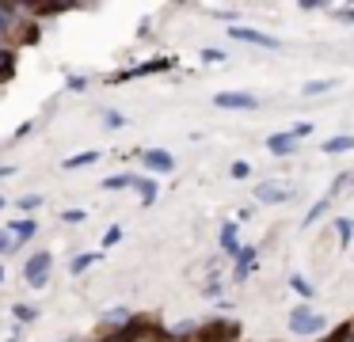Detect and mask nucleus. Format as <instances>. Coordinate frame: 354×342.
Returning a JSON list of instances; mask_svg holds the SVG:
<instances>
[{
    "label": "nucleus",
    "instance_id": "1",
    "mask_svg": "<svg viewBox=\"0 0 354 342\" xmlns=\"http://www.w3.org/2000/svg\"><path fill=\"white\" fill-rule=\"evenodd\" d=\"M324 327H328V319H324V316H313L305 304L290 312V331H297V334H316V331H324Z\"/></svg>",
    "mask_w": 354,
    "mask_h": 342
},
{
    "label": "nucleus",
    "instance_id": "27",
    "mask_svg": "<svg viewBox=\"0 0 354 342\" xmlns=\"http://www.w3.org/2000/svg\"><path fill=\"white\" fill-rule=\"evenodd\" d=\"M202 57H206V61H225V53L221 50H202Z\"/></svg>",
    "mask_w": 354,
    "mask_h": 342
},
{
    "label": "nucleus",
    "instance_id": "3",
    "mask_svg": "<svg viewBox=\"0 0 354 342\" xmlns=\"http://www.w3.org/2000/svg\"><path fill=\"white\" fill-rule=\"evenodd\" d=\"M214 103L225 106V111H252V106H255V95H248V91H221Z\"/></svg>",
    "mask_w": 354,
    "mask_h": 342
},
{
    "label": "nucleus",
    "instance_id": "4",
    "mask_svg": "<svg viewBox=\"0 0 354 342\" xmlns=\"http://www.w3.org/2000/svg\"><path fill=\"white\" fill-rule=\"evenodd\" d=\"M232 38H240V42H252V46H263V50H274V38L270 35H259V30H248V27H229Z\"/></svg>",
    "mask_w": 354,
    "mask_h": 342
},
{
    "label": "nucleus",
    "instance_id": "13",
    "mask_svg": "<svg viewBox=\"0 0 354 342\" xmlns=\"http://www.w3.org/2000/svg\"><path fill=\"white\" fill-rule=\"evenodd\" d=\"M324 209H328V198H324V202H316V205H313V209H308V213H305V225H316V220H320V217H324Z\"/></svg>",
    "mask_w": 354,
    "mask_h": 342
},
{
    "label": "nucleus",
    "instance_id": "29",
    "mask_svg": "<svg viewBox=\"0 0 354 342\" xmlns=\"http://www.w3.org/2000/svg\"><path fill=\"white\" fill-rule=\"evenodd\" d=\"M12 171H16V167H8V164H4V167H0V179H4V175H12Z\"/></svg>",
    "mask_w": 354,
    "mask_h": 342
},
{
    "label": "nucleus",
    "instance_id": "10",
    "mask_svg": "<svg viewBox=\"0 0 354 342\" xmlns=\"http://www.w3.org/2000/svg\"><path fill=\"white\" fill-rule=\"evenodd\" d=\"M331 88H335V80H308L301 91H305V95H324V91H331Z\"/></svg>",
    "mask_w": 354,
    "mask_h": 342
},
{
    "label": "nucleus",
    "instance_id": "6",
    "mask_svg": "<svg viewBox=\"0 0 354 342\" xmlns=\"http://www.w3.org/2000/svg\"><path fill=\"white\" fill-rule=\"evenodd\" d=\"M145 164L149 167H153V171H171V156H168V152H145Z\"/></svg>",
    "mask_w": 354,
    "mask_h": 342
},
{
    "label": "nucleus",
    "instance_id": "7",
    "mask_svg": "<svg viewBox=\"0 0 354 342\" xmlns=\"http://www.w3.org/2000/svg\"><path fill=\"white\" fill-rule=\"evenodd\" d=\"M255 198H259V202H286V198H290V190H282V187H259V190H255Z\"/></svg>",
    "mask_w": 354,
    "mask_h": 342
},
{
    "label": "nucleus",
    "instance_id": "26",
    "mask_svg": "<svg viewBox=\"0 0 354 342\" xmlns=\"http://www.w3.org/2000/svg\"><path fill=\"white\" fill-rule=\"evenodd\" d=\"M339 236H343V243H351V220H339Z\"/></svg>",
    "mask_w": 354,
    "mask_h": 342
},
{
    "label": "nucleus",
    "instance_id": "19",
    "mask_svg": "<svg viewBox=\"0 0 354 342\" xmlns=\"http://www.w3.org/2000/svg\"><path fill=\"white\" fill-rule=\"evenodd\" d=\"M103 118H107V129H118V126H122V114H118V111H107V114H103Z\"/></svg>",
    "mask_w": 354,
    "mask_h": 342
},
{
    "label": "nucleus",
    "instance_id": "2",
    "mask_svg": "<svg viewBox=\"0 0 354 342\" xmlns=\"http://www.w3.org/2000/svg\"><path fill=\"white\" fill-rule=\"evenodd\" d=\"M24 278H27V285H31V289H42V285H46V278H50V255H46V251H39V255L27 258Z\"/></svg>",
    "mask_w": 354,
    "mask_h": 342
},
{
    "label": "nucleus",
    "instance_id": "30",
    "mask_svg": "<svg viewBox=\"0 0 354 342\" xmlns=\"http://www.w3.org/2000/svg\"><path fill=\"white\" fill-rule=\"evenodd\" d=\"M0 209H4V202H0Z\"/></svg>",
    "mask_w": 354,
    "mask_h": 342
},
{
    "label": "nucleus",
    "instance_id": "16",
    "mask_svg": "<svg viewBox=\"0 0 354 342\" xmlns=\"http://www.w3.org/2000/svg\"><path fill=\"white\" fill-rule=\"evenodd\" d=\"M8 232H16V236H35V220H16Z\"/></svg>",
    "mask_w": 354,
    "mask_h": 342
},
{
    "label": "nucleus",
    "instance_id": "5",
    "mask_svg": "<svg viewBox=\"0 0 354 342\" xmlns=\"http://www.w3.org/2000/svg\"><path fill=\"white\" fill-rule=\"evenodd\" d=\"M293 141H297L293 133H274V137L267 141V149L274 152V156H290V152H293Z\"/></svg>",
    "mask_w": 354,
    "mask_h": 342
},
{
    "label": "nucleus",
    "instance_id": "21",
    "mask_svg": "<svg viewBox=\"0 0 354 342\" xmlns=\"http://www.w3.org/2000/svg\"><path fill=\"white\" fill-rule=\"evenodd\" d=\"M126 342H156V339H153V331H133Z\"/></svg>",
    "mask_w": 354,
    "mask_h": 342
},
{
    "label": "nucleus",
    "instance_id": "14",
    "mask_svg": "<svg viewBox=\"0 0 354 342\" xmlns=\"http://www.w3.org/2000/svg\"><path fill=\"white\" fill-rule=\"evenodd\" d=\"M12 65H16V61H12V50H0V80L12 76Z\"/></svg>",
    "mask_w": 354,
    "mask_h": 342
},
{
    "label": "nucleus",
    "instance_id": "23",
    "mask_svg": "<svg viewBox=\"0 0 354 342\" xmlns=\"http://www.w3.org/2000/svg\"><path fill=\"white\" fill-rule=\"evenodd\" d=\"M118 236H122V228H118V225H111V228H107V240H103V243L111 247V243H118Z\"/></svg>",
    "mask_w": 354,
    "mask_h": 342
},
{
    "label": "nucleus",
    "instance_id": "18",
    "mask_svg": "<svg viewBox=\"0 0 354 342\" xmlns=\"http://www.w3.org/2000/svg\"><path fill=\"white\" fill-rule=\"evenodd\" d=\"M95 263V255H80L77 263H73V274H80V270H88V266Z\"/></svg>",
    "mask_w": 354,
    "mask_h": 342
},
{
    "label": "nucleus",
    "instance_id": "25",
    "mask_svg": "<svg viewBox=\"0 0 354 342\" xmlns=\"http://www.w3.org/2000/svg\"><path fill=\"white\" fill-rule=\"evenodd\" d=\"M35 205H42V198H39V194L24 198V202H19V209H35Z\"/></svg>",
    "mask_w": 354,
    "mask_h": 342
},
{
    "label": "nucleus",
    "instance_id": "11",
    "mask_svg": "<svg viewBox=\"0 0 354 342\" xmlns=\"http://www.w3.org/2000/svg\"><path fill=\"white\" fill-rule=\"evenodd\" d=\"M100 160V152H80V156H73V160H65V167H84V164H95Z\"/></svg>",
    "mask_w": 354,
    "mask_h": 342
},
{
    "label": "nucleus",
    "instance_id": "20",
    "mask_svg": "<svg viewBox=\"0 0 354 342\" xmlns=\"http://www.w3.org/2000/svg\"><path fill=\"white\" fill-rule=\"evenodd\" d=\"M16 247V240H12V232H0V255H4V251H12Z\"/></svg>",
    "mask_w": 354,
    "mask_h": 342
},
{
    "label": "nucleus",
    "instance_id": "17",
    "mask_svg": "<svg viewBox=\"0 0 354 342\" xmlns=\"http://www.w3.org/2000/svg\"><path fill=\"white\" fill-rule=\"evenodd\" d=\"M248 175H252V167H248L244 160H236V164H232V179H248Z\"/></svg>",
    "mask_w": 354,
    "mask_h": 342
},
{
    "label": "nucleus",
    "instance_id": "15",
    "mask_svg": "<svg viewBox=\"0 0 354 342\" xmlns=\"http://www.w3.org/2000/svg\"><path fill=\"white\" fill-rule=\"evenodd\" d=\"M107 190H118V187H133V175H115V179H107L103 182Z\"/></svg>",
    "mask_w": 354,
    "mask_h": 342
},
{
    "label": "nucleus",
    "instance_id": "28",
    "mask_svg": "<svg viewBox=\"0 0 354 342\" xmlns=\"http://www.w3.org/2000/svg\"><path fill=\"white\" fill-rule=\"evenodd\" d=\"M16 316H19V319H35V308H24V304H19Z\"/></svg>",
    "mask_w": 354,
    "mask_h": 342
},
{
    "label": "nucleus",
    "instance_id": "22",
    "mask_svg": "<svg viewBox=\"0 0 354 342\" xmlns=\"http://www.w3.org/2000/svg\"><path fill=\"white\" fill-rule=\"evenodd\" d=\"M293 289H297V293H305V296H313V285H308L305 278H293Z\"/></svg>",
    "mask_w": 354,
    "mask_h": 342
},
{
    "label": "nucleus",
    "instance_id": "24",
    "mask_svg": "<svg viewBox=\"0 0 354 342\" xmlns=\"http://www.w3.org/2000/svg\"><path fill=\"white\" fill-rule=\"evenodd\" d=\"M8 15H12V8L4 4V8H0V35H4V30H8Z\"/></svg>",
    "mask_w": 354,
    "mask_h": 342
},
{
    "label": "nucleus",
    "instance_id": "12",
    "mask_svg": "<svg viewBox=\"0 0 354 342\" xmlns=\"http://www.w3.org/2000/svg\"><path fill=\"white\" fill-rule=\"evenodd\" d=\"M133 187L141 190V202H145V205H153V198H156V187H153V182H141V179H133Z\"/></svg>",
    "mask_w": 354,
    "mask_h": 342
},
{
    "label": "nucleus",
    "instance_id": "8",
    "mask_svg": "<svg viewBox=\"0 0 354 342\" xmlns=\"http://www.w3.org/2000/svg\"><path fill=\"white\" fill-rule=\"evenodd\" d=\"M354 149V137H331V141H324V152H351Z\"/></svg>",
    "mask_w": 354,
    "mask_h": 342
},
{
    "label": "nucleus",
    "instance_id": "9",
    "mask_svg": "<svg viewBox=\"0 0 354 342\" xmlns=\"http://www.w3.org/2000/svg\"><path fill=\"white\" fill-rule=\"evenodd\" d=\"M252 263H255V251H252V247H248V251H240V258H236V278L252 274Z\"/></svg>",
    "mask_w": 354,
    "mask_h": 342
}]
</instances>
